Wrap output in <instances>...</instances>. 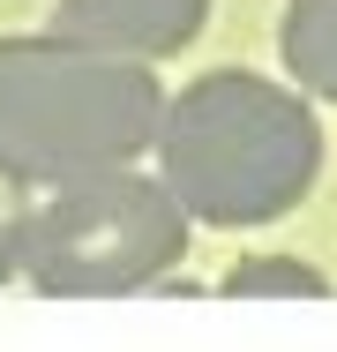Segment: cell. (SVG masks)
Returning a JSON list of instances; mask_svg holds the SVG:
<instances>
[{
  "label": "cell",
  "mask_w": 337,
  "mask_h": 352,
  "mask_svg": "<svg viewBox=\"0 0 337 352\" xmlns=\"http://www.w3.org/2000/svg\"><path fill=\"white\" fill-rule=\"evenodd\" d=\"M157 188L188 225L255 232L292 217L323 173V120L292 82L255 68H210L157 113Z\"/></svg>",
  "instance_id": "6da1fadb"
},
{
  "label": "cell",
  "mask_w": 337,
  "mask_h": 352,
  "mask_svg": "<svg viewBox=\"0 0 337 352\" xmlns=\"http://www.w3.org/2000/svg\"><path fill=\"white\" fill-rule=\"evenodd\" d=\"M165 90L142 60L75 45L61 30L0 38V165L38 195L128 173L157 142Z\"/></svg>",
  "instance_id": "7a4b0ae2"
},
{
  "label": "cell",
  "mask_w": 337,
  "mask_h": 352,
  "mask_svg": "<svg viewBox=\"0 0 337 352\" xmlns=\"http://www.w3.org/2000/svg\"><path fill=\"white\" fill-rule=\"evenodd\" d=\"M188 255V217L157 188V173H98L38 188L23 232H15V278L53 300H113V292H150L180 270Z\"/></svg>",
  "instance_id": "3957f363"
},
{
  "label": "cell",
  "mask_w": 337,
  "mask_h": 352,
  "mask_svg": "<svg viewBox=\"0 0 337 352\" xmlns=\"http://www.w3.org/2000/svg\"><path fill=\"white\" fill-rule=\"evenodd\" d=\"M210 23V0H61L53 8V30L75 45H98V53H120V60H173L188 53Z\"/></svg>",
  "instance_id": "277c9868"
},
{
  "label": "cell",
  "mask_w": 337,
  "mask_h": 352,
  "mask_svg": "<svg viewBox=\"0 0 337 352\" xmlns=\"http://www.w3.org/2000/svg\"><path fill=\"white\" fill-rule=\"evenodd\" d=\"M277 53L307 105H337V0H285Z\"/></svg>",
  "instance_id": "5b68a950"
},
{
  "label": "cell",
  "mask_w": 337,
  "mask_h": 352,
  "mask_svg": "<svg viewBox=\"0 0 337 352\" xmlns=\"http://www.w3.org/2000/svg\"><path fill=\"white\" fill-rule=\"evenodd\" d=\"M225 300H323L330 278L315 270V263H300V255H240L225 278H217Z\"/></svg>",
  "instance_id": "8992f818"
},
{
  "label": "cell",
  "mask_w": 337,
  "mask_h": 352,
  "mask_svg": "<svg viewBox=\"0 0 337 352\" xmlns=\"http://www.w3.org/2000/svg\"><path fill=\"white\" fill-rule=\"evenodd\" d=\"M23 210H30V188L0 165V285H15V232H23Z\"/></svg>",
  "instance_id": "52a82bcc"
}]
</instances>
